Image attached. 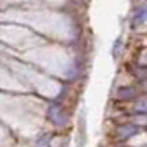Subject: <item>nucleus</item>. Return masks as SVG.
<instances>
[{
	"mask_svg": "<svg viewBox=\"0 0 147 147\" xmlns=\"http://www.w3.org/2000/svg\"><path fill=\"white\" fill-rule=\"evenodd\" d=\"M36 147H50V137L47 134H41L36 139Z\"/></svg>",
	"mask_w": 147,
	"mask_h": 147,
	"instance_id": "20e7f679",
	"label": "nucleus"
},
{
	"mask_svg": "<svg viewBox=\"0 0 147 147\" xmlns=\"http://www.w3.org/2000/svg\"><path fill=\"white\" fill-rule=\"evenodd\" d=\"M48 119L56 126H63L66 122V116H65V111L58 104H51L48 107Z\"/></svg>",
	"mask_w": 147,
	"mask_h": 147,
	"instance_id": "f257e3e1",
	"label": "nucleus"
},
{
	"mask_svg": "<svg viewBox=\"0 0 147 147\" xmlns=\"http://www.w3.org/2000/svg\"><path fill=\"white\" fill-rule=\"evenodd\" d=\"M117 96L121 99H132V98H136V89L134 88H121Z\"/></svg>",
	"mask_w": 147,
	"mask_h": 147,
	"instance_id": "7ed1b4c3",
	"label": "nucleus"
},
{
	"mask_svg": "<svg viewBox=\"0 0 147 147\" xmlns=\"http://www.w3.org/2000/svg\"><path fill=\"white\" fill-rule=\"evenodd\" d=\"M144 20H146V7L144 5H139L137 8H134L132 25H140V23H144Z\"/></svg>",
	"mask_w": 147,
	"mask_h": 147,
	"instance_id": "f03ea898",
	"label": "nucleus"
},
{
	"mask_svg": "<svg viewBox=\"0 0 147 147\" xmlns=\"http://www.w3.org/2000/svg\"><path fill=\"white\" fill-rule=\"evenodd\" d=\"M74 2H76V0H74Z\"/></svg>",
	"mask_w": 147,
	"mask_h": 147,
	"instance_id": "39448f33",
	"label": "nucleus"
}]
</instances>
